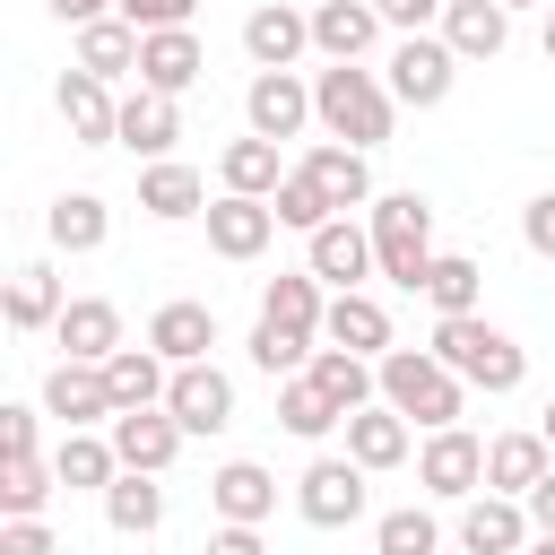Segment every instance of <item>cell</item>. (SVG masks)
Masks as SVG:
<instances>
[{"mask_svg":"<svg viewBox=\"0 0 555 555\" xmlns=\"http://www.w3.org/2000/svg\"><path fill=\"white\" fill-rule=\"evenodd\" d=\"M43 9H52L69 35H78V26H95V17H113V0H43Z\"/></svg>","mask_w":555,"mask_h":555,"instance_id":"cell-50","label":"cell"},{"mask_svg":"<svg viewBox=\"0 0 555 555\" xmlns=\"http://www.w3.org/2000/svg\"><path fill=\"white\" fill-rule=\"evenodd\" d=\"M199 225H208V251H217V260H260V251L278 243V208H269V199H234V191H217Z\"/></svg>","mask_w":555,"mask_h":555,"instance_id":"cell-13","label":"cell"},{"mask_svg":"<svg viewBox=\"0 0 555 555\" xmlns=\"http://www.w3.org/2000/svg\"><path fill=\"white\" fill-rule=\"evenodd\" d=\"M147 347H156L165 364H208V356H217V312H208L199 295H173V304L147 312Z\"/></svg>","mask_w":555,"mask_h":555,"instance_id":"cell-18","label":"cell"},{"mask_svg":"<svg viewBox=\"0 0 555 555\" xmlns=\"http://www.w3.org/2000/svg\"><path fill=\"white\" fill-rule=\"evenodd\" d=\"M0 312H9V330H17V338L52 330V321L69 312V295H61V269H52V260H17V269H9V304H0Z\"/></svg>","mask_w":555,"mask_h":555,"instance_id":"cell-27","label":"cell"},{"mask_svg":"<svg viewBox=\"0 0 555 555\" xmlns=\"http://www.w3.org/2000/svg\"><path fill=\"white\" fill-rule=\"evenodd\" d=\"M104 382H113V408L130 416V408H165V390H173V364L139 338V347H121L113 364H104Z\"/></svg>","mask_w":555,"mask_h":555,"instance_id":"cell-34","label":"cell"},{"mask_svg":"<svg viewBox=\"0 0 555 555\" xmlns=\"http://www.w3.org/2000/svg\"><path fill=\"white\" fill-rule=\"evenodd\" d=\"M35 442H43V408L9 399V408H0V460H43Z\"/></svg>","mask_w":555,"mask_h":555,"instance_id":"cell-44","label":"cell"},{"mask_svg":"<svg viewBox=\"0 0 555 555\" xmlns=\"http://www.w3.org/2000/svg\"><path fill=\"white\" fill-rule=\"evenodd\" d=\"M416 486H425L434 503H468V494H486V442H477L468 425L425 434V451H416Z\"/></svg>","mask_w":555,"mask_h":555,"instance_id":"cell-6","label":"cell"},{"mask_svg":"<svg viewBox=\"0 0 555 555\" xmlns=\"http://www.w3.org/2000/svg\"><path fill=\"white\" fill-rule=\"evenodd\" d=\"M494 9H512V17H520V9H546V0H494Z\"/></svg>","mask_w":555,"mask_h":555,"instance_id":"cell-53","label":"cell"},{"mask_svg":"<svg viewBox=\"0 0 555 555\" xmlns=\"http://www.w3.org/2000/svg\"><path fill=\"white\" fill-rule=\"evenodd\" d=\"M243 130L251 139H304L312 130V87L295 78V69H251V87H243Z\"/></svg>","mask_w":555,"mask_h":555,"instance_id":"cell-8","label":"cell"},{"mask_svg":"<svg viewBox=\"0 0 555 555\" xmlns=\"http://www.w3.org/2000/svg\"><path fill=\"white\" fill-rule=\"evenodd\" d=\"M555 468V451H546V434L538 425H512V434H494L486 442V494H512V503H529V486Z\"/></svg>","mask_w":555,"mask_h":555,"instance_id":"cell-21","label":"cell"},{"mask_svg":"<svg viewBox=\"0 0 555 555\" xmlns=\"http://www.w3.org/2000/svg\"><path fill=\"white\" fill-rule=\"evenodd\" d=\"M52 347L69 356V364H113L130 338H121V304H104V295H69V312L52 321Z\"/></svg>","mask_w":555,"mask_h":555,"instance_id":"cell-14","label":"cell"},{"mask_svg":"<svg viewBox=\"0 0 555 555\" xmlns=\"http://www.w3.org/2000/svg\"><path fill=\"white\" fill-rule=\"evenodd\" d=\"M52 477H61L69 494H104V486L121 477L113 434H61V442H52Z\"/></svg>","mask_w":555,"mask_h":555,"instance_id":"cell-36","label":"cell"},{"mask_svg":"<svg viewBox=\"0 0 555 555\" xmlns=\"http://www.w3.org/2000/svg\"><path fill=\"white\" fill-rule=\"evenodd\" d=\"M173 139H182V104L156 95V87H130V95H121V147H130L139 165H165Z\"/></svg>","mask_w":555,"mask_h":555,"instance_id":"cell-22","label":"cell"},{"mask_svg":"<svg viewBox=\"0 0 555 555\" xmlns=\"http://www.w3.org/2000/svg\"><path fill=\"white\" fill-rule=\"evenodd\" d=\"M165 416L182 434H225L234 425V373L208 356V364H173V390H165Z\"/></svg>","mask_w":555,"mask_h":555,"instance_id":"cell-11","label":"cell"},{"mask_svg":"<svg viewBox=\"0 0 555 555\" xmlns=\"http://www.w3.org/2000/svg\"><path fill=\"white\" fill-rule=\"evenodd\" d=\"M304 269H312L330 295H356L364 278H382V260H373V234H364L356 217H330L321 234H304Z\"/></svg>","mask_w":555,"mask_h":555,"instance_id":"cell-9","label":"cell"},{"mask_svg":"<svg viewBox=\"0 0 555 555\" xmlns=\"http://www.w3.org/2000/svg\"><path fill=\"white\" fill-rule=\"evenodd\" d=\"M52 486V460H0V520H43Z\"/></svg>","mask_w":555,"mask_h":555,"instance_id":"cell-40","label":"cell"},{"mask_svg":"<svg viewBox=\"0 0 555 555\" xmlns=\"http://www.w3.org/2000/svg\"><path fill=\"white\" fill-rule=\"evenodd\" d=\"M104 434H113L121 468H139V477H165V468H173V451L191 442V434H182V425H173L165 408H130V416H113Z\"/></svg>","mask_w":555,"mask_h":555,"instance_id":"cell-20","label":"cell"},{"mask_svg":"<svg viewBox=\"0 0 555 555\" xmlns=\"http://www.w3.org/2000/svg\"><path fill=\"white\" fill-rule=\"evenodd\" d=\"M208 503H217V520H234V529H260V520L278 512V477H269L260 460H225V468L208 477Z\"/></svg>","mask_w":555,"mask_h":555,"instance_id":"cell-30","label":"cell"},{"mask_svg":"<svg viewBox=\"0 0 555 555\" xmlns=\"http://www.w3.org/2000/svg\"><path fill=\"white\" fill-rule=\"evenodd\" d=\"M0 555H61L52 520H0Z\"/></svg>","mask_w":555,"mask_h":555,"instance_id":"cell-48","label":"cell"},{"mask_svg":"<svg viewBox=\"0 0 555 555\" xmlns=\"http://www.w3.org/2000/svg\"><path fill=\"white\" fill-rule=\"evenodd\" d=\"M529 555H555V538H529Z\"/></svg>","mask_w":555,"mask_h":555,"instance_id":"cell-55","label":"cell"},{"mask_svg":"<svg viewBox=\"0 0 555 555\" xmlns=\"http://www.w3.org/2000/svg\"><path fill=\"white\" fill-rule=\"evenodd\" d=\"M434 356L468 382V390H486V399H512L520 382H529V356H520V338H503L486 312H460V321H434Z\"/></svg>","mask_w":555,"mask_h":555,"instance_id":"cell-2","label":"cell"},{"mask_svg":"<svg viewBox=\"0 0 555 555\" xmlns=\"http://www.w3.org/2000/svg\"><path fill=\"white\" fill-rule=\"evenodd\" d=\"M373 9H382V26H390V35H434L451 0H373Z\"/></svg>","mask_w":555,"mask_h":555,"instance_id":"cell-45","label":"cell"},{"mask_svg":"<svg viewBox=\"0 0 555 555\" xmlns=\"http://www.w3.org/2000/svg\"><path fill=\"white\" fill-rule=\"evenodd\" d=\"M43 416H61V434H95V425H113L121 408H113V382H104V364H52L43 373Z\"/></svg>","mask_w":555,"mask_h":555,"instance_id":"cell-10","label":"cell"},{"mask_svg":"<svg viewBox=\"0 0 555 555\" xmlns=\"http://www.w3.org/2000/svg\"><path fill=\"white\" fill-rule=\"evenodd\" d=\"M286 173H295V165L278 156V139H251V130H243V139H225V147H217V182H225L234 199H278V182H286Z\"/></svg>","mask_w":555,"mask_h":555,"instance_id":"cell-25","label":"cell"},{"mask_svg":"<svg viewBox=\"0 0 555 555\" xmlns=\"http://www.w3.org/2000/svg\"><path fill=\"white\" fill-rule=\"evenodd\" d=\"M321 338H330V347H347V356H373V364L399 347V338H390V304H382V295H364V286H356V295H330Z\"/></svg>","mask_w":555,"mask_h":555,"instance_id":"cell-19","label":"cell"},{"mask_svg":"<svg viewBox=\"0 0 555 555\" xmlns=\"http://www.w3.org/2000/svg\"><path fill=\"white\" fill-rule=\"evenodd\" d=\"M408 451H416V425H408L399 408H382V399H373V408H356V416H347V460H356V468H373V477H382V468H399Z\"/></svg>","mask_w":555,"mask_h":555,"instance_id":"cell-29","label":"cell"},{"mask_svg":"<svg viewBox=\"0 0 555 555\" xmlns=\"http://www.w3.org/2000/svg\"><path fill=\"white\" fill-rule=\"evenodd\" d=\"M243 347H251V364H260L269 382H295V373L321 356L312 338H286V330H269V321H251V338H243Z\"/></svg>","mask_w":555,"mask_h":555,"instance_id":"cell-43","label":"cell"},{"mask_svg":"<svg viewBox=\"0 0 555 555\" xmlns=\"http://www.w3.org/2000/svg\"><path fill=\"white\" fill-rule=\"evenodd\" d=\"M321 312H330V295H321L312 269H278V278L260 286V321L286 330V338H321Z\"/></svg>","mask_w":555,"mask_h":555,"instance_id":"cell-28","label":"cell"},{"mask_svg":"<svg viewBox=\"0 0 555 555\" xmlns=\"http://www.w3.org/2000/svg\"><path fill=\"white\" fill-rule=\"evenodd\" d=\"M95 503H104V529H113V538H147V529H165V486L139 477V468H121Z\"/></svg>","mask_w":555,"mask_h":555,"instance_id":"cell-37","label":"cell"},{"mask_svg":"<svg viewBox=\"0 0 555 555\" xmlns=\"http://www.w3.org/2000/svg\"><path fill=\"white\" fill-rule=\"evenodd\" d=\"M460 555H529V503H512V494H468L460 503Z\"/></svg>","mask_w":555,"mask_h":555,"instance_id":"cell-12","label":"cell"},{"mask_svg":"<svg viewBox=\"0 0 555 555\" xmlns=\"http://www.w3.org/2000/svg\"><path fill=\"white\" fill-rule=\"evenodd\" d=\"M382 408H399L408 425L442 434V425H460L468 382H460V373H451L434 347H390V356H382Z\"/></svg>","mask_w":555,"mask_h":555,"instance_id":"cell-3","label":"cell"},{"mask_svg":"<svg viewBox=\"0 0 555 555\" xmlns=\"http://www.w3.org/2000/svg\"><path fill=\"white\" fill-rule=\"evenodd\" d=\"M139 208H147L156 225L208 217V182H199V165H182V156H165V165H139Z\"/></svg>","mask_w":555,"mask_h":555,"instance_id":"cell-26","label":"cell"},{"mask_svg":"<svg viewBox=\"0 0 555 555\" xmlns=\"http://www.w3.org/2000/svg\"><path fill=\"white\" fill-rule=\"evenodd\" d=\"M382 78H390L399 113H434V104H451V87H460V52H451L442 35H399L390 61H382Z\"/></svg>","mask_w":555,"mask_h":555,"instance_id":"cell-5","label":"cell"},{"mask_svg":"<svg viewBox=\"0 0 555 555\" xmlns=\"http://www.w3.org/2000/svg\"><path fill=\"white\" fill-rule=\"evenodd\" d=\"M199 78H208V52H199V35H191V26H165V35H147V43H139V87L182 95V87H199Z\"/></svg>","mask_w":555,"mask_h":555,"instance_id":"cell-24","label":"cell"},{"mask_svg":"<svg viewBox=\"0 0 555 555\" xmlns=\"http://www.w3.org/2000/svg\"><path fill=\"white\" fill-rule=\"evenodd\" d=\"M364 234H373L382 278L416 295L425 269H434V199H425V191H382V199L364 208Z\"/></svg>","mask_w":555,"mask_h":555,"instance_id":"cell-4","label":"cell"},{"mask_svg":"<svg viewBox=\"0 0 555 555\" xmlns=\"http://www.w3.org/2000/svg\"><path fill=\"white\" fill-rule=\"evenodd\" d=\"M312 121H321L330 139H347V147L373 156V147L399 130V95H390L382 69H364V61H330V69H312Z\"/></svg>","mask_w":555,"mask_h":555,"instance_id":"cell-1","label":"cell"},{"mask_svg":"<svg viewBox=\"0 0 555 555\" xmlns=\"http://www.w3.org/2000/svg\"><path fill=\"white\" fill-rule=\"evenodd\" d=\"M199 555H269V546H260V529H234V520H217Z\"/></svg>","mask_w":555,"mask_h":555,"instance_id":"cell-49","label":"cell"},{"mask_svg":"<svg viewBox=\"0 0 555 555\" xmlns=\"http://www.w3.org/2000/svg\"><path fill=\"white\" fill-rule=\"evenodd\" d=\"M139 43H147V35L113 9V17L78 26V61H69V69H87V78H104V87H113V78H139Z\"/></svg>","mask_w":555,"mask_h":555,"instance_id":"cell-31","label":"cell"},{"mask_svg":"<svg viewBox=\"0 0 555 555\" xmlns=\"http://www.w3.org/2000/svg\"><path fill=\"white\" fill-rule=\"evenodd\" d=\"M312 182H321V199L347 217V208H373L382 191H373V165H364V147H347V139H312L304 156H295Z\"/></svg>","mask_w":555,"mask_h":555,"instance_id":"cell-17","label":"cell"},{"mask_svg":"<svg viewBox=\"0 0 555 555\" xmlns=\"http://www.w3.org/2000/svg\"><path fill=\"white\" fill-rule=\"evenodd\" d=\"M434 35H442L460 61H494V52L512 43V9H494V0H451Z\"/></svg>","mask_w":555,"mask_h":555,"instance_id":"cell-32","label":"cell"},{"mask_svg":"<svg viewBox=\"0 0 555 555\" xmlns=\"http://www.w3.org/2000/svg\"><path fill=\"white\" fill-rule=\"evenodd\" d=\"M52 104H61V121H69V139H78V147H121V95H113L104 78L69 69V78L52 87Z\"/></svg>","mask_w":555,"mask_h":555,"instance_id":"cell-16","label":"cell"},{"mask_svg":"<svg viewBox=\"0 0 555 555\" xmlns=\"http://www.w3.org/2000/svg\"><path fill=\"white\" fill-rule=\"evenodd\" d=\"M113 9H121L139 35H165V26H191V9H199V0H113Z\"/></svg>","mask_w":555,"mask_h":555,"instance_id":"cell-46","label":"cell"},{"mask_svg":"<svg viewBox=\"0 0 555 555\" xmlns=\"http://www.w3.org/2000/svg\"><path fill=\"white\" fill-rule=\"evenodd\" d=\"M373 555H442V520L425 503H399L373 520Z\"/></svg>","mask_w":555,"mask_h":555,"instance_id":"cell-41","label":"cell"},{"mask_svg":"<svg viewBox=\"0 0 555 555\" xmlns=\"http://www.w3.org/2000/svg\"><path fill=\"white\" fill-rule=\"evenodd\" d=\"M546 61H555V0H546Z\"/></svg>","mask_w":555,"mask_h":555,"instance_id":"cell-54","label":"cell"},{"mask_svg":"<svg viewBox=\"0 0 555 555\" xmlns=\"http://www.w3.org/2000/svg\"><path fill=\"white\" fill-rule=\"evenodd\" d=\"M364 477H373V468H356L347 451H321V460L295 477V512H304L312 529H347V520H364Z\"/></svg>","mask_w":555,"mask_h":555,"instance_id":"cell-7","label":"cell"},{"mask_svg":"<svg viewBox=\"0 0 555 555\" xmlns=\"http://www.w3.org/2000/svg\"><path fill=\"white\" fill-rule=\"evenodd\" d=\"M269 208H278V225H295V234H321V225H330V217H338V208H330V199H321V182H312V173H304V165H295V173H286V182H278V199H269Z\"/></svg>","mask_w":555,"mask_h":555,"instance_id":"cell-42","label":"cell"},{"mask_svg":"<svg viewBox=\"0 0 555 555\" xmlns=\"http://www.w3.org/2000/svg\"><path fill=\"white\" fill-rule=\"evenodd\" d=\"M382 43V9L373 0H312V52L321 61H364Z\"/></svg>","mask_w":555,"mask_h":555,"instance_id":"cell-23","label":"cell"},{"mask_svg":"<svg viewBox=\"0 0 555 555\" xmlns=\"http://www.w3.org/2000/svg\"><path fill=\"white\" fill-rule=\"evenodd\" d=\"M304 373H312V382L330 390V408H338V416H356V408H373V399H382V364H373V356H347V347H321V356H312Z\"/></svg>","mask_w":555,"mask_h":555,"instance_id":"cell-35","label":"cell"},{"mask_svg":"<svg viewBox=\"0 0 555 555\" xmlns=\"http://www.w3.org/2000/svg\"><path fill=\"white\" fill-rule=\"evenodd\" d=\"M278 425H286L295 442H330V434H347V416L330 408V390H321L312 373H295V382H278Z\"/></svg>","mask_w":555,"mask_h":555,"instance_id":"cell-39","label":"cell"},{"mask_svg":"<svg viewBox=\"0 0 555 555\" xmlns=\"http://www.w3.org/2000/svg\"><path fill=\"white\" fill-rule=\"evenodd\" d=\"M520 243H529V251L555 269V191H538V199L520 208Z\"/></svg>","mask_w":555,"mask_h":555,"instance_id":"cell-47","label":"cell"},{"mask_svg":"<svg viewBox=\"0 0 555 555\" xmlns=\"http://www.w3.org/2000/svg\"><path fill=\"white\" fill-rule=\"evenodd\" d=\"M425 304H434V321H460V312H477L486 304V269L468 260V251H434V269H425V286H416Z\"/></svg>","mask_w":555,"mask_h":555,"instance_id":"cell-38","label":"cell"},{"mask_svg":"<svg viewBox=\"0 0 555 555\" xmlns=\"http://www.w3.org/2000/svg\"><path fill=\"white\" fill-rule=\"evenodd\" d=\"M43 234H52V251H104V234H113V208L95 199V191H61L52 208H43Z\"/></svg>","mask_w":555,"mask_h":555,"instance_id":"cell-33","label":"cell"},{"mask_svg":"<svg viewBox=\"0 0 555 555\" xmlns=\"http://www.w3.org/2000/svg\"><path fill=\"white\" fill-rule=\"evenodd\" d=\"M538 434H546V451H555V399H546V408H538Z\"/></svg>","mask_w":555,"mask_h":555,"instance_id":"cell-52","label":"cell"},{"mask_svg":"<svg viewBox=\"0 0 555 555\" xmlns=\"http://www.w3.org/2000/svg\"><path fill=\"white\" fill-rule=\"evenodd\" d=\"M529 529H538V538H555V468L529 486Z\"/></svg>","mask_w":555,"mask_h":555,"instance_id":"cell-51","label":"cell"},{"mask_svg":"<svg viewBox=\"0 0 555 555\" xmlns=\"http://www.w3.org/2000/svg\"><path fill=\"white\" fill-rule=\"evenodd\" d=\"M243 52H251V69H295V61L312 52V9L260 0V9L243 17Z\"/></svg>","mask_w":555,"mask_h":555,"instance_id":"cell-15","label":"cell"}]
</instances>
